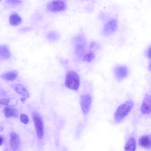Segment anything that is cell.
Instances as JSON below:
<instances>
[{
    "instance_id": "25",
    "label": "cell",
    "mask_w": 151,
    "mask_h": 151,
    "mask_svg": "<svg viewBox=\"0 0 151 151\" xmlns=\"http://www.w3.org/2000/svg\"><path fill=\"white\" fill-rule=\"evenodd\" d=\"M96 45V43L95 42H92L91 43L90 47L91 48L94 47Z\"/></svg>"
},
{
    "instance_id": "1",
    "label": "cell",
    "mask_w": 151,
    "mask_h": 151,
    "mask_svg": "<svg viewBox=\"0 0 151 151\" xmlns=\"http://www.w3.org/2000/svg\"><path fill=\"white\" fill-rule=\"evenodd\" d=\"M133 106V103L131 100L127 101L120 105L114 114L115 121L118 122L121 121L127 115L132 109Z\"/></svg>"
},
{
    "instance_id": "14",
    "label": "cell",
    "mask_w": 151,
    "mask_h": 151,
    "mask_svg": "<svg viewBox=\"0 0 151 151\" xmlns=\"http://www.w3.org/2000/svg\"><path fill=\"white\" fill-rule=\"evenodd\" d=\"M11 54L8 47L6 45L0 46V58L2 60H6L9 58Z\"/></svg>"
},
{
    "instance_id": "17",
    "label": "cell",
    "mask_w": 151,
    "mask_h": 151,
    "mask_svg": "<svg viewBox=\"0 0 151 151\" xmlns=\"http://www.w3.org/2000/svg\"><path fill=\"white\" fill-rule=\"evenodd\" d=\"M136 142L133 137L129 138L127 141L124 147V151H135Z\"/></svg>"
},
{
    "instance_id": "3",
    "label": "cell",
    "mask_w": 151,
    "mask_h": 151,
    "mask_svg": "<svg viewBox=\"0 0 151 151\" xmlns=\"http://www.w3.org/2000/svg\"><path fill=\"white\" fill-rule=\"evenodd\" d=\"M72 41L76 54L81 57L84 53L86 45L84 36L82 35H78L73 38Z\"/></svg>"
},
{
    "instance_id": "5",
    "label": "cell",
    "mask_w": 151,
    "mask_h": 151,
    "mask_svg": "<svg viewBox=\"0 0 151 151\" xmlns=\"http://www.w3.org/2000/svg\"><path fill=\"white\" fill-rule=\"evenodd\" d=\"M67 8L65 3L61 0H54L49 2L47 5V9L50 11L56 12L63 11Z\"/></svg>"
},
{
    "instance_id": "19",
    "label": "cell",
    "mask_w": 151,
    "mask_h": 151,
    "mask_svg": "<svg viewBox=\"0 0 151 151\" xmlns=\"http://www.w3.org/2000/svg\"><path fill=\"white\" fill-rule=\"evenodd\" d=\"M95 54L93 52H89L85 55L83 57V60L84 61L90 62L95 57Z\"/></svg>"
},
{
    "instance_id": "11",
    "label": "cell",
    "mask_w": 151,
    "mask_h": 151,
    "mask_svg": "<svg viewBox=\"0 0 151 151\" xmlns=\"http://www.w3.org/2000/svg\"><path fill=\"white\" fill-rule=\"evenodd\" d=\"M20 139L19 136L14 132L10 134V144L11 148L13 151L16 150L20 144Z\"/></svg>"
},
{
    "instance_id": "10",
    "label": "cell",
    "mask_w": 151,
    "mask_h": 151,
    "mask_svg": "<svg viewBox=\"0 0 151 151\" xmlns=\"http://www.w3.org/2000/svg\"><path fill=\"white\" fill-rule=\"evenodd\" d=\"M15 91L18 93L22 96L20 100L24 103L26 100L29 96V94L26 88L22 85L20 84H17L15 88Z\"/></svg>"
},
{
    "instance_id": "21",
    "label": "cell",
    "mask_w": 151,
    "mask_h": 151,
    "mask_svg": "<svg viewBox=\"0 0 151 151\" xmlns=\"http://www.w3.org/2000/svg\"><path fill=\"white\" fill-rule=\"evenodd\" d=\"M10 98H3L0 100V104H1L9 106V103Z\"/></svg>"
},
{
    "instance_id": "22",
    "label": "cell",
    "mask_w": 151,
    "mask_h": 151,
    "mask_svg": "<svg viewBox=\"0 0 151 151\" xmlns=\"http://www.w3.org/2000/svg\"><path fill=\"white\" fill-rule=\"evenodd\" d=\"M6 1L7 3L12 5H16L21 2V1L20 0H7Z\"/></svg>"
},
{
    "instance_id": "23",
    "label": "cell",
    "mask_w": 151,
    "mask_h": 151,
    "mask_svg": "<svg viewBox=\"0 0 151 151\" xmlns=\"http://www.w3.org/2000/svg\"><path fill=\"white\" fill-rule=\"evenodd\" d=\"M31 28L29 27H24L20 29L19 31L21 32H26L30 30Z\"/></svg>"
},
{
    "instance_id": "20",
    "label": "cell",
    "mask_w": 151,
    "mask_h": 151,
    "mask_svg": "<svg viewBox=\"0 0 151 151\" xmlns=\"http://www.w3.org/2000/svg\"><path fill=\"white\" fill-rule=\"evenodd\" d=\"M21 121L25 124H27L28 122V118L27 116L25 114H22L20 116Z\"/></svg>"
},
{
    "instance_id": "27",
    "label": "cell",
    "mask_w": 151,
    "mask_h": 151,
    "mask_svg": "<svg viewBox=\"0 0 151 151\" xmlns=\"http://www.w3.org/2000/svg\"><path fill=\"white\" fill-rule=\"evenodd\" d=\"M148 70L149 71H151V61L148 67Z\"/></svg>"
},
{
    "instance_id": "2",
    "label": "cell",
    "mask_w": 151,
    "mask_h": 151,
    "mask_svg": "<svg viewBox=\"0 0 151 151\" xmlns=\"http://www.w3.org/2000/svg\"><path fill=\"white\" fill-rule=\"evenodd\" d=\"M80 84L79 78L78 74L75 72L70 71L67 74L65 81L66 87L73 90H77Z\"/></svg>"
},
{
    "instance_id": "24",
    "label": "cell",
    "mask_w": 151,
    "mask_h": 151,
    "mask_svg": "<svg viewBox=\"0 0 151 151\" xmlns=\"http://www.w3.org/2000/svg\"><path fill=\"white\" fill-rule=\"evenodd\" d=\"M147 55L148 57L151 59V46L147 50Z\"/></svg>"
},
{
    "instance_id": "6",
    "label": "cell",
    "mask_w": 151,
    "mask_h": 151,
    "mask_svg": "<svg viewBox=\"0 0 151 151\" xmlns=\"http://www.w3.org/2000/svg\"><path fill=\"white\" fill-rule=\"evenodd\" d=\"M117 25V22L115 19L109 21L104 25L102 31V34L106 36L111 35L116 30Z\"/></svg>"
},
{
    "instance_id": "26",
    "label": "cell",
    "mask_w": 151,
    "mask_h": 151,
    "mask_svg": "<svg viewBox=\"0 0 151 151\" xmlns=\"http://www.w3.org/2000/svg\"><path fill=\"white\" fill-rule=\"evenodd\" d=\"M4 141V139L3 137H0V145H1L3 144Z\"/></svg>"
},
{
    "instance_id": "12",
    "label": "cell",
    "mask_w": 151,
    "mask_h": 151,
    "mask_svg": "<svg viewBox=\"0 0 151 151\" xmlns=\"http://www.w3.org/2000/svg\"><path fill=\"white\" fill-rule=\"evenodd\" d=\"M139 145L145 148H151V135H143L139 139Z\"/></svg>"
},
{
    "instance_id": "13",
    "label": "cell",
    "mask_w": 151,
    "mask_h": 151,
    "mask_svg": "<svg viewBox=\"0 0 151 151\" xmlns=\"http://www.w3.org/2000/svg\"><path fill=\"white\" fill-rule=\"evenodd\" d=\"M3 112L5 116L7 118L17 117L18 116V113L17 111L12 107L5 106Z\"/></svg>"
},
{
    "instance_id": "18",
    "label": "cell",
    "mask_w": 151,
    "mask_h": 151,
    "mask_svg": "<svg viewBox=\"0 0 151 151\" xmlns=\"http://www.w3.org/2000/svg\"><path fill=\"white\" fill-rule=\"evenodd\" d=\"M47 37L49 40L55 41L59 38V35L58 33L56 32L52 31L49 32L47 35Z\"/></svg>"
},
{
    "instance_id": "15",
    "label": "cell",
    "mask_w": 151,
    "mask_h": 151,
    "mask_svg": "<svg viewBox=\"0 0 151 151\" xmlns=\"http://www.w3.org/2000/svg\"><path fill=\"white\" fill-rule=\"evenodd\" d=\"M18 76V72L15 70L11 71L2 74L0 77L7 81H13Z\"/></svg>"
},
{
    "instance_id": "7",
    "label": "cell",
    "mask_w": 151,
    "mask_h": 151,
    "mask_svg": "<svg viewBox=\"0 0 151 151\" xmlns=\"http://www.w3.org/2000/svg\"><path fill=\"white\" fill-rule=\"evenodd\" d=\"M91 103V98L89 94H86L81 96L80 104L81 109L83 114H88L89 110Z\"/></svg>"
},
{
    "instance_id": "8",
    "label": "cell",
    "mask_w": 151,
    "mask_h": 151,
    "mask_svg": "<svg viewBox=\"0 0 151 151\" xmlns=\"http://www.w3.org/2000/svg\"><path fill=\"white\" fill-rule=\"evenodd\" d=\"M128 73V68L125 65H118L114 68L115 76L119 80H121L125 78L127 76Z\"/></svg>"
},
{
    "instance_id": "4",
    "label": "cell",
    "mask_w": 151,
    "mask_h": 151,
    "mask_svg": "<svg viewBox=\"0 0 151 151\" xmlns=\"http://www.w3.org/2000/svg\"><path fill=\"white\" fill-rule=\"evenodd\" d=\"M32 116L36 128L37 137L42 139L44 135V127L42 119L40 115L36 111L32 114Z\"/></svg>"
},
{
    "instance_id": "9",
    "label": "cell",
    "mask_w": 151,
    "mask_h": 151,
    "mask_svg": "<svg viewBox=\"0 0 151 151\" xmlns=\"http://www.w3.org/2000/svg\"><path fill=\"white\" fill-rule=\"evenodd\" d=\"M141 110L144 114L151 112V96L146 95L145 97L142 104Z\"/></svg>"
},
{
    "instance_id": "16",
    "label": "cell",
    "mask_w": 151,
    "mask_h": 151,
    "mask_svg": "<svg viewBox=\"0 0 151 151\" xmlns=\"http://www.w3.org/2000/svg\"><path fill=\"white\" fill-rule=\"evenodd\" d=\"M9 21L11 25L16 26L20 24L22 22V19L18 14L14 12L13 13L10 15Z\"/></svg>"
}]
</instances>
